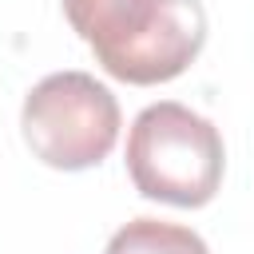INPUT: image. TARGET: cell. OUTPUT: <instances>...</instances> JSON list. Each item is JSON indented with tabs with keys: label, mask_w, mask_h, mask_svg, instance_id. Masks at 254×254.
<instances>
[{
	"label": "cell",
	"mask_w": 254,
	"mask_h": 254,
	"mask_svg": "<svg viewBox=\"0 0 254 254\" xmlns=\"http://www.w3.org/2000/svg\"><path fill=\"white\" fill-rule=\"evenodd\" d=\"M28 151L56 171H87L103 163L119 139V103L87 71L44 75L20 111Z\"/></svg>",
	"instance_id": "obj_3"
},
{
	"label": "cell",
	"mask_w": 254,
	"mask_h": 254,
	"mask_svg": "<svg viewBox=\"0 0 254 254\" xmlns=\"http://www.w3.org/2000/svg\"><path fill=\"white\" fill-rule=\"evenodd\" d=\"M64 16L99 67L135 87L183 75L206 44L198 0H64Z\"/></svg>",
	"instance_id": "obj_1"
},
{
	"label": "cell",
	"mask_w": 254,
	"mask_h": 254,
	"mask_svg": "<svg viewBox=\"0 0 254 254\" xmlns=\"http://www.w3.org/2000/svg\"><path fill=\"white\" fill-rule=\"evenodd\" d=\"M103 254H210V250L190 226L163 218H131L111 234Z\"/></svg>",
	"instance_id": "obj_4"
},
{
	"label": "cell",
	"mask_w": 254,
	"mask_h": 254,
	"mask_svg": "<svg viewBox=\"0 0 254 254\" xmlns=\"http://www.w3.org/2000/svg\"><path fill=\"white\" fill-rule=\"evenodd\" d=\"M222 135L218 127L175 103H151L127 131V175L143 198L171 206H206L222 187Z\"/></svg>",
	"instance_id": "obj_2"
}]
</instances>
